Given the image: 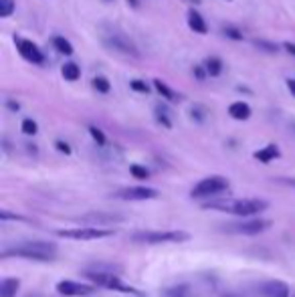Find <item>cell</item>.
Segmentation results:
<instances>
[{"instance_id": "cell-2", "label": "cell", "mask_w": 295, "mask_h": 297, "mask_svg": "<svg viewBox=\"0 0 295 297\" xmlns=\"http://www.w3.org/2000/svg\"><path fill=\"white\" fill-rule=\"evenodd\" d=\"M202 208H210V210H219V212H227L232 216H241V219H249V216H259L269 208V202L261 198H241V200H210L206 204H202Z\"/></svg>"}, {"instance_id": "cell-35", "label": "cell", "mask_w": 295, "mask_h": 297, "mask_svg": "<svg viewBox=\"0 0 295 297\" xmlns=\"http://www.w3.org/2000/svg\"><path fill=\"white\" fill-rule=\"evenodd\" d=\"M190 113H192V117H196L198 122H202V120H204V115H202V111H200L198 107H194V109H192Z\"/></svg>"}, {"instance_id": "cell-17", "label": "cell", "mask_w": 295, "mask_h": 297, "mask_svg": "<svg viewBox=\"0 0 295 297\" xmlns=\"http://www.w3.org/2000/svg\"><path fill=\"white\" fill-rule=\"evenodd\" d=\"M188 27L198 34H206L208 33V27H206V23H204V18L198 14L196 10L192 8V10H188Z\"/></svg>"}, {"instance_id": "cell-3", "label": "cell", "mask_w": 295, "mask_h": 297, "mask_svg": "<svg viewBox=\"0 0 295 297\" xmlns=\"http://www.w3.org/2000/svg\"><path fill=\"white\" fill-rule=\"evenodd\" d=\"M133 243L144 245H164V243H186L190 232L186 231H137L130 236Z\"/></svg>"}, {"instance_id": "cell-34", "label": "cell", "mask_w": 295, "mask_h": 297, "mask_svg": "<svg viewBox=\"0 0 295 297\" xmlns=\"http://www.w3.org/2000/svg\"><path fill=\"white\" fill-rule=\"evenodd\" d=\"M204 73H206V69H202V67H194V75H196V79H204Z\"/></svg>"}, {"instance_id": "cell-9", "label": "cell", "mask_w": 295, "mask_h": 297, "mask_svg": "<svg viewBox=\"0 0 295 297\" xmlns=\"http://www.w3.org/2000/svg\"><path fill=\"white\" fill-rule=\"evenodd\" d=\"M113 196L120 200H152L160 194L156 188H150V186H126V188H120Z\"/></svg>"}, {"instance_id": "cell-41", "label": "cell", "mask_w": 295, "mask_h": 297, "mask_svg": "<svg viewBox=\"0 0 295 297\" xmlns=\"http://www.w3.org/2000/svg\"><path fill=\"white\" fill-rule=\"evenodd\" d=\"M184 2H190V4H200V0H184Z\"/></svg>"}, {"instance_id": "cell-15", "label": "cell", "mask_w": 295, "mask_h": 297, "mask_svg": "<svg viewBox=\"0 0 295 297\" xmlns=\"http://www.w3.org/2000/svg\"><path fill=\"white\" fill-rule=\"evenodd\" d=\"M229 115L232 120H239V122H245L251 117V105L245 103V101H234L230 103L229 107Z\"/></svg>"}, {"instance_id": "cell-39", "label": "cell", "mask_w": 295, "mask_h": 297, "mask_svg": "<svg viewBox=\"0 0 295 297\" xmlns=\"http://www.w3.org/2000/svg\"><path fill=\"white\" fill-rule=\"evenodd\" d=\"M8 107H10L12 111H18V107H21V105H18V103H14V101H8Z\"/></svg>"}, {"instance_id": "cell-32", "label": "cell", "mask_w": 295, "mask_h": 297, "mask_svg": "<svg viewBox=\"0 0 295 297\" xmlns=\"http://www.w3.org/2000/svg\"><path fill=\"white\" fill-rule=\"evenodd\" d=\"M223 33L227 34L229 38H232V41H243V33L239 29H234V27H225Z\"/></svg>"}, {"instance_id": "cell-37", "label": "cell", "mask_w": 295, "mask_h": 297, "mask_svg": "<svg viewBox=\"0 0 295 297\" xmlns=\"http://www.w3.org/2000/svg\"><path fill=\"white\" fill-rule=\"evenodd\" d=\"M287 89L291 91V95L295 97V79H287Z\"/></svg>"}, {"instance_id": "cell-22", "label": "cell", "mask_w": 295, "mask_h": 297, "mask_svg": "<svg viewBox=\"0 0 295 297\" xmlns=\"http://www.w3.org/2000/svg\"><path fill=\"white\" fill-rule=\"evenodd\" d=\"M53 45H55V49H57L61 55H67V57L73 55V45H71L67 38H63V36H55V38H53Z\"/></svg>"}, {"instance_id": "cell-42", "label": "cell", "mask_w": 295, "mask_h": 297, "mask_svg": "<svg viewBox=\"0 0 295 297\" xmlns=\"http://www.w3.org/2000/svg\"><path fill=\"white\" fill-rule=\"evenodd\" d=\"M225 297H237V295H225Z\"/></svg>"}, {"instance_id": "cell-38", "label": "cell", "mask_w": 295, "mask_h": 297, "mask_svg": "<svg viewBox=\"0 0 295 297\" xmlns=\"http://www.w3.org/2000/svg\"><path fill=\"white\" fill-rule=\"evenodd\" d=\"M279 182H283V184H287V186H295V178H281Z\"/></svg>"}, {"instance_id": "cell-5", "label": "cell", "mask_w": 295, "mask_h": 297, "mask_svg": "<svg viewBox=\"0 0 295 297\" xmlns=\"http://www.w3.org/2000/svg\"><path fill=\"white\" fill-rule=\"evenodd\" d=\"M271 229V221L261 219V216H249L247 221H237L232 225H227L223 231L232 232V234H245V236H255Z\"/></svg>"}, {"instance_id": "cell-11", "label": "cell", "mask_w": 295, "mask_h": 297, "mask_svg": "<svg viewBox=\"0 0 295 297\" xmlns=\"http://www.w3.org/2000/svg\"><path fill=\"white\" fill-rule=\"evenodd\" d=\"M14 41H16V47H18V53L23 55V59H27L33 65H43L45 63L43 51L34 45L33 41H27V38H14Z\"/></svg>"}, {"instance_id": "cell-44", "label": "cell", "mask_w": 295, "mask_h": 297, "mask_svg": "<svg viewBox=\"0 0 295 297\" xmlns=\"http://www.w3.org/2000/svg\"><path fill=\"white\" fill-rule=\"evenodd\" d=\"M291 297H295V293H291Z\"/></svg>"}, {"instance_id": "cell-31", "label": "cell", "mask_w": 295, "mask_h": 297, "mask_svg": "<svg viewBox=\"0 0 295 297\" xmlns=\"http://www.w3.org/2000/svg\"><path fill=\"white\" fill-rule=\"evenodd\" d=\"M255 43V47H259V49H263V51H267V53H275L277 51V45L275 43H267V41H253Z\"/></svg>"}, {"instance_id": "cell-29", "label": "cell", "mask_w": 295, "mask_h": 297, "mask_svg": "<svg viewBox=\"0 0 295 297\" xmlns=\"http://www.w3.org/2000/svg\"><path fill=\"white\" fill-rule=\"evenodd\" d=\"M130 87L133 91H137V93H148L150 91V85L146 81H142V79H131Z\"/></svg>"}, {"instance_id": "cell-1", "label": "cell", "mask_w": 295, "mask_h": 297, "mask_svg": "<svg viewBox=\"0 0 295 297\" xmlns=\"http://www.w3.org/2000/svg\"><path fill=\"white\" fill-rule=\"evenodd\" d=\"M57 243L53 241H23L16 243L12 247H4L0 257L2 259H10V257H21V259H29V261H53L57 257Z\"/></svg>"}, {"instance_id": "cell-8", "label": "cell", "mask_w": 295, "mask_h": 297, "mask_svg": "<svg viewBox=\"0 0 295 297\" xmlns=\"http://www.w3.org/2000/svg\"><path fill=\"white\" fill-rule=\"evenodd\" d=\"M97 285H87V283H81V281H71V279H63L57 283V293L63 297H87L93 295Z\"/></svg>"}, {"instance_id": "cell-16", "label": "cell", "mask_w": 295, "mask_h": 297, "mask_svg": "<svg viewBox=\"0 0 295 297\" xmlns=\"http://www.w3.org/2000/svg\"><path fill=\"white\" fill-rule=\"evenodd\" d=\"M21 281L16 277H4L0 281V297H16Z\"/></svg>"}, {"instance_id": "cell-4", "label": "cell", "mask_w": 295, "mask_h": 297, "mask_svg": "<svg viewBox=\"0 0 295 297\" xmlns=\"http://www.w3.org/2000/svg\"><path fill=\"white\" fill-rule=\"evenodd\" d=\"M83 277L97 285V287H103V289H111V291H120V293H140L135 287L128 285L126 281H122L117 275L113 273H107V271H83Z\"/></svg>"}, {"instance_id": "cell-19", "label": "cell", "mask_w": 295, "mask_h": 297, "mask_svg": "<svg viewBox=\"0 0 295 297\" xmlns=\"http://www.w3.org/2000/svg\"><path fill=\"white\" fill-rule=\"evenodd\" d=\"M154 87H156V89H158V93H160L164 99H168V101H180L178 93H174V91L166 85L162 79H154Z\"/></svg>"}, {"instance_id": "cell-36", "label": "cell", "mask_w": 295, "mask_h": 297, "mask_svg": "<svg viewBox=\"0 0 295 297\" xmlns=\"http://www.w3.org/2000/svg\"><path fill=\"white\" fill-rule=\"evenodd\" d=\"M283 49H285L287 53L295 55V43H283Z\"/></svg>"}, {"instance_id": "cell-20", "label": "cell", "mask_w": 295, "mask_h": 297, "mask_svg": "<svg viewBox=\"0 0 295 297\" xmlns=\"http://www.w3.org/2000/svg\"><path fill=\"white\" fill-rule=\"evenodd\" d=\"M204 69H206V73L210 77H219L223 73V61L219 57H208L206 63H204Z\"/></svg>"}, {"instance_id": "cell-7", "label": "cell", "mask_w": 295, "mask_h": 297, "mask_svg": "<svg viewBox=\"0 0 295 297\" xmlns=\"http://www.w3.org/2000/svg\"><path fill=\"white\" fill-rule=\"evenodd\" d=\"M57 234L65 236L69 241H97V239H105V236H113L115 231L87 225V227H79V229H59Z\"/></svg>"}, {"instance_id": "cell-24", "label": "cell", "mask_w": 295, "mask_h": 297, "mask_svg": "<svg viewBox=\"0 0 295 297\" xmlns=\"http://www.w3.org/2000/svg\"><path fill=\"white\" fill-rule=\"evenodd\" d=\"M91 83H93V89L99 91V93H109V89H111V85H109L107 77H101V75H97Z\"/></svg>"}, {"instance_id": "cell-28", "label": "cell", "mask_w": 295, "mask_h": 297, "mask_svg": "<svg viewBox=\"0 0 295 297\" xmlns=\"http://www.w3.org/2000/svg\"><path fill=\"white\" fill-rule=\"evenodd\" d=\"M14 12V0H0V16L8 18Z\"/></svg>"}, {"instance_id": "cell-18", "label": "cell", "mask_w": 295, "mask_h": 297, "mask_svg": "<svg viewBox=\"0 0 295 297\" xmlns=\"http://www.w3.org/2000/svg\"><path fill=\"white\" fill-rule=\"evenodd\" d=\"M188 295H190V287L186 283L166 287L164 291H162V297H188Z\"/></svg>"}, {"instance_id": "cell-10", "label": "cell", "mask_w": 295, "mask_h": 297, "mask_svg": "<svg viewBox=\"0 0 295 297\" xmlns=\"http://www.w3.org/2000/svg\"><path fill=\"white\" fill-rule=\"evenodd\" d=\"M103 43H105V47L107 49H111V51H117V53H124V55H131V57H137L140 53H137V47L131 43L128 36H124V34H107L105 38H103Z\"/></svg>"}, {"instance_id": "cell-43", "label": "cell", "mask_w": 295, "mask_h": 297, "mask_svg": "<svg viewBox=\"0 0 295 297\" xmlns=\"http://www.w3.org/2000/svg\"><path fill=\"white\" fill-rule=\"evenodd\" d=\"M29 297H38V295H29Z\"/></svg>"}, {"instance_id": "cell-40", "label": "cell", "mask_w": 295, "mask_h": 297, "mask_svg": "<svg viewBox=\"0 0 295 297\" xmlns=\"http://www.w3.org/2000/svg\"><path fill=\"white\" fill-rule=\"evenodd\" d=\"M128 4H131L133 8H137V6H140V0H128Z\"/></svg>"}, {"instance_id": "cell-33", "label": "cell", "mask_w": 295, "mask_h": 297, "mask_svg": "<svg viewBox=\"0 0 295 297\" xmlns=\"http://www.w3.org/2000/svg\"><path fill=\"white\" fill-rule=\"evenodd\" d=\"M55 148H57L61 154H65V156L71 154V146H69L67 142H63V140H57V142H55Z\"/></svg>"}, {"instance_id": "cell-23", "label": "cell", "mask_w": 295, "mask_h": 297, "mask_svg": "<svg viewBox=\"0 0 295 297\" xmlns=\"http://www.w3.org/2000/svg\"><path fill=\"white\" fill-rule=\"evenodd\" d=\"M156 122H158L160 126H164L166 130H170V128H172V120H170V115H168L166 107H162V105H158V107H156Z\"/></svg>"}, {"instance_id": "cell-6", "label": "cell", "mask_w": 295, "mask_h": 297, "mask_svg": "<svg viewBox=\"0 0 295 297\" xmlns=\"http://www.w3.org/2000/svg\"><path fill=\"white\" fill-rule=\"evenodd\" d=\"M229 180L225 176H208L204 180H200L196 186L190 190V196L192 198H208V196H217V194H223L229 190Z\"/></svg>"}, {"instance_id": "cell-26", "label": "cell", "mask_w": 295, "mask_h": 297, "mask_svg": "<svg viewBox=\"0 0 295 297\" xmlns=\"http://www.w3.org/2000/svg\"><path fill=\"white\" fill-rule=\"evenodd\" d=\"M130 172H131V176L137 178V180H146V178L150 176V170H148L146 166H140V164H131Z\"/></svg>"}, {"instance_id": "cell-27", "label": "cell", "mask_w": 295, "mask_h": 297, "mask_svg": "<svg viewBox=\"0 0 295 297\" xmlns=\"http://www.w3.org/2000/svg\"><path fill=\"white\" fill-rule=\"evenodd\" d=\"M0 221H21V223H33L31 219H27V216H23V214H14V212H10V210H2V212H0Z\"/></svg>"}, {"instance_id": "cell-21", "label": "cell", "mask_w": 295, "mask_h": 297, "mask_svg": "<svg viewBox=\"0 0 295 297\" xmlns=\"http://www.w3.org/2000/svg\"><path fill=\"white\" fill-rule=\"evenodd\" d=\"M61 75L65 77L67 81H77L81 77V69L75 65V63H65L61 69Z\"/></svg>"}, {"instance_id": "cell-25", "label": "cell", "mask_w": 295, "mask_h": 297, "mask_svg": "<svg viewBox=\"0 0 295 297\" xmlns=\"http://www.w3.org/2000/svg\"><path fill=\"white\" fill-rule=\"evenodd\" d=\"M21 132L25 133V135H34V133L38 132V126H36L34 120L27 117V120H23V124H21Z\"/></svg>"}, {"instance_id": "cell-12", "label": "cell", "mask_w": 295, "mask_h": 297, "mask_svg": "<svg viewBox=\"0 0 295 297\" xmlns=\"http://www.w3.org/2000/svg\"><path fill=\"white\" fill-rule=\"evenodd\" d=\"M79 221H81L83 225L97 227V225H107V223H122L124 216H122V214H115V212H87V214L79 216Z\"/></svg>"}, {"instance_id": "cell-14", "label": "cell", "mask_w": 295, "mask_h": 297, "mask_svg": "<svg viewBox=\"0 0 295 297\" xmlns=\"http://www.w3.org/2000/svg\"><path fill=\"white\" fill-rule=\"evenodd\" d=\"M253 156H255V160H259V162H263V164H269V162L277 160V158L281 156V152H279V146L269 144V146H265V148H261V150H257Z\"/></svg>"}, {"instance_id": "cell-30", "label": "cell", "mask_w": 295, "mask_h": 297, "mask_svg": "<svg viewBox=\"0 0 295 297\" xmlns=\"http://www.w3.org/2000/svg\"><path fill=\"white\" fill-rule=\"evenodd\" d=\"M89 133H91V137L97 142V146H105V135H103V132L99 130V128H95V126H89Z\"/></svg>"}, {"instance_id": "cell-13", "label": "cell", "mask_w": 295, "mask_h": 297, "mask_svg": "<svg viewBox=\"0 0 295 297\" xmlns=\"http://www.w3.org/2000/svg\"><path fill=\"white\" fill-rule=\"evenodd\" d=\"M261 295L263 297H291V291H289V285L285 281H267L261 285Z\"/></svg>"}]
</instances>
